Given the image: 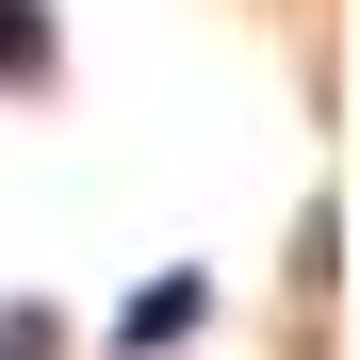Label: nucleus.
I'll return each mask as SVG.
<instances>
[{"mask_svg":"<svg viewBox=\"0 0 360 360\" xmlns=\"http://www.w3.org/2000/svg\"><path fill=\"white\" fill-rule=\"evenodd\" d=\"M49 66V0H0V82H33Z\"/></svg>","mask_w":360,"mask_h":360,"instance_id":"2","label":"nucleus"},{"mask_svg":"<svg viewBox=\"0 0 360 360\" xmlns=\"http://www.w3.org/2000/svg\"><path fill=\"white\" fill-rule=\"evenodd\" d=\"M180 328H197V278H148V295H131V328H115V344H131V360H164Z\"/></svg>","mask_w":360,"mask_h":360,"instance_id":"1","label":"nucleus"}]
</instances>
